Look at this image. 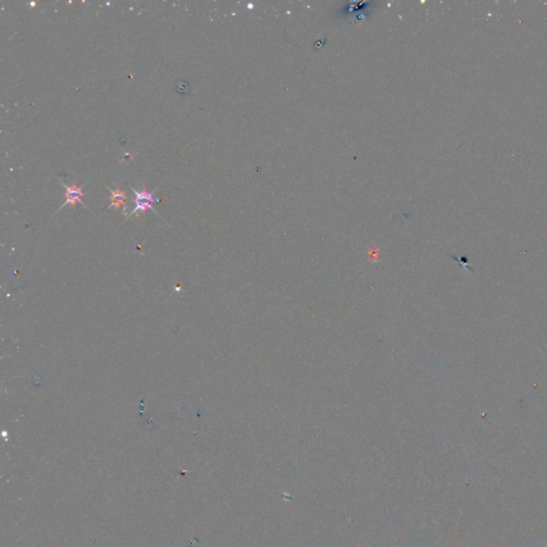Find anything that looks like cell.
Here are the masks:
<instances>
[{"label": "cell", "instance_id": "obj_3", "mask_svg": "<svg viewBox=\"0 0 547 547\" xmlns=\"http://www.w3.org/2000/svg\"><path fill=\"white\" fill-rule=\"evenodd\" d=\"M126 201V195L120 188L116 191L111 190V207L120 208Z\"/></svg>", "mask_w": 547, "mask_h": 547}, {"label": "cell", "instance_id": "obj_2", "mask_svg": "<svg viewBox=\"0 0 547 547\" xmlns=\"http://www.w3.org/2000/svg\"><path fill=\"white\" fill-rule=\"evenodd\" d=\"M62 184L65 187V191H66L65 192L66 201L63 203V205L60 208H62L63 206H65L67 204H71L72 206H75L77 203H82L84 206H86L85 203L83 202L84 192L82 190V187H78L75 184H72L71 186H66L64 183H62Z\"/></svg>", "mask_w": 547, "mask_h": 547}, {"label": "cell", "instance_id": "obj_1", "mask_svg": "<svg viewBox=\"0 0 547 547\" xmlns=\"http://www.w3.org/2000/svg\"><path fill=\"white\" fill-rule=\"evenodd\" d=\"M133 192L135 194V208L133 210V212L129 214L128 217L133 216L136 212H144L147 210H152L154 213L157 214V212L154 210L153 207V203H154V197H153V193H149L147 191H141V192H138L136 191L135 188H133Z\"/></svg>", "mask_w": 547, "mask_h": 547}]
</instances>
